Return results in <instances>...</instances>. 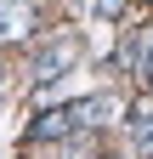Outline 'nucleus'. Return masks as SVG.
Listing matches in <instances>:
<instances>
[{"label": "nucleus", "instance_id": "2", "mask_svg": "<svg viewBox=\"0 0 153 159\" xmlns=\"http://www.w3.org/2000/svg\"><path fill=\"white\" fill-rule=\"evenodd\" d=\"M85 57V40L74 34V29H57L46 46H40V57H34V74H46V80H63L74 63Z\"/></svg>", "mask_w": 153, "mask_h": 159}, {"label": "nucleus", "instance_id": "6", "mask_svg": "<svg viewBox=\"0 0 153 159\" xmlns=\"http://www.w3.org/2000/svg\"><path fill=\"white\" fill-rule=\"evenodd\" d=\"M0 97H6V80H0Z\"/></svg>", "mask_w": 153, "mask_h": 159}, {"label": "nucleus", "instance_id": "1", "mask_svg": "<svg viewBox=\"0 0 153 159\" xmlns=\"http://www.w3.org/2000/svg\"><path fill=\"white\" fill-rule=\"evenodd\" d=\"M113 102L108 97H85V102H68V108H51V114H40L28 125V136L34 142H63V136H74V131H85V125H102V114H108Z\"/></svg>", "mask_w": 153, "mask_h": 159}, {"label": "nucleus", "instance_id": "7", "mask_svg": "<svg viewBox=\"0 0 153 159\" xmlns=\"http://www.w3.org/2000/svg\"><path fill=\"white\" fill-rule=\"evenodd\" d=\"M147 74H153V57H147Z\"/></svg>", "mask_w": 153, "mask_h": 159}, {"label": "nucleus", "instance_id": "5", "mask_svg": "<svg viewBox=\"0 0 153 159\" xmlns=\"http://www.w3.org/2000/svg\"><path fill=\"white\" fill-rule=\"evenodd\" d=\"M91 6H97V17H119V6H125V0H91Z\"/></svg>", "mask_w": 153, "mask_h": 159}, {"label": "nucleus", "instance_id": "4", "mask_svg": "<svg viewBox=\"0 0 153 159\" xmlns=\"http://www.w3.org/2000/svg\"><path fill=\"white\" fill-rule=\"evenodd\" d=\"M130 125H136V148L153 153V102H136V108H130Z\"/></svg>", "mask_w": 153, "mask_h": 159}, {"label": "nucleus", "instance_id": "3", "mask_svg": "<svg viewBox=\"0 0 153 159\" xmlns=\"http://www.w3.org/2000/svg\"><path fill=\"white\" fill-rule=\"evenodd\" d=\"M28 29H34L28 0H0V40H28Z\"/></svg>", "mask_w": 153, "mask_h": 159}]
</instances>
